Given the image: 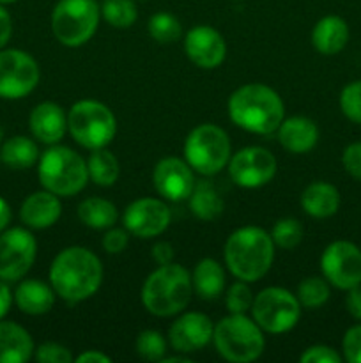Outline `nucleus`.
Here are the masks:
<instances>
[{"instance_id":"obj_32","label":"nucleus","mask_w":361,"mask_h":363,"mask_svg":"<svg viewBox=\"0 0 361 363\" xmlns=\"http://www.w3.org/2000/svg\"><path fill=\"white\" fill-rule=\"evenodd\" d=\"M101 16L115 28H130L137 21L138 11L133 0H103Z\"/></svg>"},{"instance_id":"obj_18","label":"nucleus","mask_w":361,"mask_h":363,"mask_svg":"<svg viewBox=\"0 0 361 363\" xmlns=\"http://www.w3.org/2000/svg\"><path fill=\"white\" fill-rule=\"evenodd\" d=\"M212 326L211 319L202 312H188L177 318L168 330L170 346L177 353H195L207 346L212 340Z\"/></svg>"},{"instance_id":"obj_4","label":"nucleus","mask_w":361,"mask_h":363,"mask_svg":"<svg viewBox=\"0 0 361 363\" xmlns=\"http://www.w3.org/2000/svg\"><path fill=\"white\" fill-rule=\"evenodd\" d=\"M193 294V282L180 264H163L151 273L142 287V303L145 311L158 318H170L188 307Z\"/></svg>"},{"instance_id":"obj_12","label":"nucleus","mask_w":361,"mask_h":363,"mask_svg":"<svg viewBox=\"0 0 361 363\" xmlns=\"http://www.w3.org/2000/svg\"><path fill=\"white\" fill-rule=\"evenodd\" d=\"M38 255V241L30 230L13 227L0 234V279L16 282L32 268Z\"/></svg>"},{"instance_id":"obj_41","label":"nucleus","mask_w":361,"mask_h":363,"mask_svg":"<svg viewBox=\"0 0 361 363\" xmlns=\"http://www.w3.org/2000/svg\"><path fill=\"white\" fill-rule=\"evenodd\" d=\"M127 241H130V233L126 229H112L108 230L103 236V248H105L106 254H122L127 247Z\"/></svg>"},{"instance_id":"obj_16","label":"nucleus","mask_w":361,"mask_h":363,"mask_svg":"<svg viewBox=\"0 0 361 363\" xmlns=\"http://www.w3.org/2000/svg\"><path fill=\"white\" fill-rule=\"evenodd\" d=\"M152 183L156 191L166 201H188L195 190L193 169L188 165L186 160L168 156L156 163L152 170Z\"/></svg>"},{"instance_id":"obj_45","label":"nucleus","mask_w":361,"mask_h":363,"mask_svg":"<svg viewBox=\"0 0 361 363\" xmlns=\"http://www.w3.org/2000/svg\"><path fill=\"white\" fill-rule=\"evenodd\" d=\"M11 34H13V20H11V14L0 4V50L7 45Z\"/></svg>"},{"instance_id":"obj_17","label":"nucleus","mask_w":361,"mask_h":363,"mask_svg":"<svg viewBox=\"0 0 361 363\" xmlns=\"http://www.w3.org/2000/svg\"><path fill=\"white\" fill-rule=\"evenodd\" d=\"M186 55L195 66L202 69H216L227 57V43L216 28L197 25L184 38Z\"/></svg>"},{"instance_id":"obj_9","label":"nucleus","mask_w":361,"mask_h":363,"mask_svg":"<svg viewBox=\"0 0 361 363\" xmlns=\"http://www.w3.org/2000/svg\"><path fill=\"white\" fill-rule=\"evenodd\" d=\"M101 16L96 0H59L52 11V32L64 46L76 48L91 41Z\"/></svg>"},{"instance_id":"obj_24","label":"nucleus","mask_w":361,"mask_h":363,"mask_svg":"<svg viewBox=\"0 0 361 363\" xmlns=\"http://www.w3.org/2000/svg\"><path fill=\"white\" fill-rule=\"evenodd\" d=\"M14 301L23 314L42 315L55 305V291L41 280H23L14 291Z\"/></svg>"},{"instance_id":"obj_14","label":"nucleus","mask_w":361,"mask_h":363,"mask_svg":"<svg viewBox=\"0 0 361 363\" xmlns=\"http://www.w3.org/2000/svg\"><path fill=\"white\" fill-rule=\"evenodd\" d=\"M229 176L241 188H260L276 176L278 163L275 155L264 147H244L230 156Z\"/></svg>"},{"instance_id":"obj_21","label":"nucleus","mask_w":361,"mask_h":363,"mask_svg":"<svg viewBox=\"0 0 361 363\" xmlns=\"http://www.w3.org/2000/svg\"><path fill=\"white\" fill-rule=\"evenodd\" d=\"M278 142L292 155H304L317 145L319 128L311 119L303 116L283 119L278 126Z\"/></svg>"},{"instance_id":"obj_1","label":"nucleus","mask_w":361,"mask_h":363,"mask_svg":"<svg viewBox=\"0 0 361 363\" xmlns=\"http://www.w3.org/2000/svg\"><path fill=\"white\" fill-rule=\"evenodd\" d=\"M103 282V264L98 255L84 247L64 248L50 266V284L67 303H80L98 293Z\"/></svg>"},{"instance_id":"obj_51","label":"nucleus","mask_w":361,"mask_h":363,"mask_svg":"<svg viewBox=\"0 0 361 363\" xmlns=\"http://www.w3.org/2000/svg\"><path fill=\"white\" fill-rule=\"evenodd\" d=\"M16 2V0H0V4H13Z\"/></svg>"},{"instance_id":"obj_6","label":"nucleus","mask_w":361,"mask_h":363,"mask_svg":"<svg viewBox=\"0 0 361 363\" xmlns=\"http://www.w3.org/2000/svg\"><path fill=\"white\" fill-rule=\"evenodd\" d=\"M212 342L222 358L232 363H248L260 358L265 340L260 326L244 314H230L218 321Z\"/></svg>"},{"instance_id":"obj_43","label":"nucleus","mask_w":361,"mask_h":363,"mask_svg":"<svg viewBox=\"0 0 361 363\" xmlns=\"http://www.w3.org/2000/svg\"><path fill=\"white\" fill-rule=\"evenodd\" d=\"M173 255H176L173 254V247L168 243V241H158L151 250V257L154 259V262L158 266L173 262Z\"/></svg>"},{"instance_id":"obj_5","label":"nucleus","mask_w":361,"mask_h":363,"mask_svg":"<svg viewBox=\"0 0 361 363\" xmlns=\"http://www.w3.org/2000/svg\"><path fill=\"white\" fill-rule=\"evenodd\" d=\"M38 176L45 190L59 197H73L87 184V162L73 149L55 144L39 156Z\"/></svg>"},{"instance_id":"obj_35","label":"nucleus","mask_w":361,"mask_h":363,"mask_svg":"<svg viewBox=\"0 0 361 363\" xmlns=\"http://www.w3.org/2000/svg\"><path fill=\"white\" fill-rule=\"evenodd\" d=\"M137 353L147 362H161L166 353V340L156 330H144L137 337Z\"/></svg>"},{"instance_id":"obj_20","label":"nucleus","mask_w":361,"mask_h":363,"mask_svg":"<svg viewBox=\"0 0 361 363\" xmlns=\"http://www.w3.org/2000/svg\"><path fill=\"white\" fill-rule=\"evenodd\" d=\"M62 215V206H60L59 195L52 194L48 190L35 191L28 195L23 201L20 209V218L30 229H48L55 225Z\"/></svg>"},{"instance_id":"obj_44","label":"nucleus","mask_w":361,"mask_h":363,"mask_svg":"<svg viewBox=\"0 0 361 363\" xmlns=\"http://www.w3.org/2000/svg\"><path fill=\"white\" fill-rule=\"evenodd\" d=\"M345 307L347 312H349L356 321H361V284L347 291Z\"/></svg>"},{"instance_id":"obj_47","label":"nucleus","mask_w":361,"mask_h":363,"mask_svg":"<svg viewBox=\"0 0 361 363\" xmlns=\"http://www.w3.org/2000/svg\"><path fill=\"white\" fill-rule=\"evenodd\" d=\"M11 303H13V294H11V289L7 287L6 280L0 279V319L9 312Z\"/></svg>"},{"instance_id":"obj_48","label":"nucleus","mask_w":361,"mask_h":363,"mask_svg":"<svg viewBox=\"0 0 361 363\" xmlns=\"http://www.w3.org/2000/svg\"><path fill=\"white\" fill-rule=\"evenodd\" d=\"M11 222V208L2 197H0V234L6 230V227L9 225Z\"/></svg>"},{"instance_id":"obj_40","label":"nucleus","mask_w":361,"mask_h":363,"mask_svg":"<svg viewBox=\"0 0 361 363\" xmlns=\"http://www.w3.org/2000/svg\"><path fill=\"white\" fill-rule=\"evenodd\" d=\"M299 360L301 363H340L342 362V357L333 347L319 344V346H311L308 350H304Z\"/></svg>"},{"instance_id":"obj_34","label":"nucleus","mask_w":361,"mask_h":363,"mask_svg":"<svg viewBox=\"0 0 361 363\" xmlns=\"http://www.w3.org/2000/svg\"><path fill=\"white\" fill-rule=\"evenodd\" d=\"M304 236L303 225L296 218H282L275 223L271 230V238L275 247L283 248V250H292L301 243Z\"/></svg>"},{"instance_id":"obj_7","label":"nucleus","mask_w":361,"mask_h":363,"mask_svg":"<svg viewBox=\"0 0 361 363\" xmlns=\"http://www.w3.org/2000/svg\"><path fill=\"white\" fill-rule=\"evenodd\" d=\"M67 131L81 147L94 151L113 140L117 121L112 110L96 99H80L67 113Z\"/></svg>"},{"instance_id":"obj_31","label":"nucleus","mask_w":361,"mask_h":363,"mask_svg":"<svg viewBox=\"0 0 361 363\" xmlns=\"http://www.w3.org/2000/svg\"><path fill=\"white\" fill-rule=\"evenodd\" d=\"M329 282L322 277H308V279L301 280V284L297 286V301L301 303V307L310 308H321L326 301L329 300Z\"/></svg>"},{"instance_id":"obj_30","label":"nucleus","mask_w":361,"mask_h":363,"mask_svg":"<svg viewBox=\"0 0 361 363\" xmlns=\"http://www.w3.org/2000/svg\"><path fill=\"white\" fill-rule=\"evenodd\" d=\"M190 209L198 220L212 222L223 213V199L211 184H195V190L190 195Z\"/></svg>"},{"instance_id":"obj_8","label":"nucleus","mask_w":361,"mask_h":363,"mask_svg":"<svg viewBox=\"0 0 361 363\" xmlns=\"http://www.w3.org/2000/svg\"><path fill=\"white\" fill-rule=\"evenodd\" d=\"M230 138L225 130L205 123L193 128L184 142V160L200 176H216L230 162Z\"/></svg>"},{"instance_id":"obj_25","label":"nucleus","mask_w":361,"mask_h":363,"mask_svg":"<svg viewBox=\"0 0 361 363\" xmlns=\"http://www.w3.org/2000/svg\"><path fill=\"white\" fill-rule=\"evenodd\" d=\"M301 208L314 218H329L340 208V191L324 181L308 184L301 194Z\"/></svg>"},{"instance_id":"obj_28","label":"nucleus","mask_w":361,"mask_h":363,"mask_svg":"<svg viewBox=\"0 0 361 363\" xmlns=\"http://www.w3.org/2000/svg\"><path fill=\"white\" fill-rule=\"evenodd\" d=\"M78 218L84 225L91 227V229L103 230L115 225L119 211H117L115 204L106 201V199L88 197L78 206Z\"/></svg>"},{"instance_id":"obj_37","label":"nucleus","mask_w":361,"mask_h":363,"mask_svg":"<svg viewBox=\"0 0 361 363\" xmlns=\"http://www.w3.org/2000/svg\"><path fill=\"white\" fill-rule=\"evenodd\" d=\"M340 108L353 123L361 124V80L350 82L340 92Z\"/></svg>"},{"instance_id":"obj_46","label":"nucleus","mask_w":361,"mask_h":363,"mask_svg":"<svg viewBox=\"0 0 361 363\" xmlns=\"http://www.w3.org/2000/svg\"><path fill=\"white\" fill-rule=\"evenodd\" d=\"M74 362L76 363H110L112 362V358H110L108 354L101 353V351L88 350V351H84L81 354H78V357L74 358Z\"/></svg>"},{"instance_id":"obj_29","label":"nucleus","mask_w":361,"mask_h":363,"mask_svg":"<svg viewBox=\"0 0 361 363\" xmlns=\"http://www.w3.org/2000/svg\"><path fill=\"white\" fill-rule=\"evenodd\" d=\"M88 179L98 186H112L120 176L119 160L106 147L94 149L87 162Z\"/></svg>"},{"instance_id":"obj_15","label":"nucleus","mask_w":361,"mask_h":363,"mask_svg":"<svg viewBox=\"0 0 361 363\" xmlns=\"http://www.w3.org/2000/svg\"><path fill=\"white\" fill-rule=\"evenodd\" d=\"M172 220L170 208L159 199L144 197L131 202L122 216L124 227L133 236L151 240L165 233Z\"/></svg>"},{"instance_id":"obj_50","label":"nucleus","mask_w":361,"mask_h":363,"mask_svg":"<svg viewBox=\"0 0 361 363\" xmlns=\"http://www.w3.org/2000/svg\"><path fill=\"white\" fill-rule=\"evenodd\" d=\"M2 140H4V130L2 126H0V144H2Z\"/></svg>"},{"instance_id":"obj_38","label":"nucleus","mask_w":361,"mask_h":363,"mask_svg":"<svg viewBox=\"0 0 361 363\" xmlns=\"http://www.w3.org/2000/svg\"><path fill=\"white\" fill-rule=\"evenodd\" d=\"M35 360L39 363H71L74 357L66 346L57 342H45L35 350Z\"/></svg>"},{"instance_id":"obj_49","label":"nucleus","mask_w":361,"mask_h":363,"mask_svg":"<svg viewBox=\"0 0 361 363\" xmlns=\"http://www.w3.org/2000/svg\"><path fill=\"white\" fill-rule=\"evenodd\" d=\"M161 362H163V363H172V362L188 363V362H190V358H186V357H183V354H180V357H165Z\"/></svg>"},{"instance_id":"obj_19","label":"nucleus","mask_w":361,"mask_h":363,"mask_svg":"<svg viewBox=\"0 0 361 363\" xmlns=\"http://www.w3.org/2000/svg\"><path fill=\"white\" fill-rule=\"evenodd\" d=\"M32 135L46 145L59 144L67 131V116L60 105L53 101L39 103L28 117Z\"/></svg>"},{"instance_id":"obj_13","label":"nucleus","mask_w":361,"mask_h":363,"mask_svg":"<svg viewBox=\"0 0 361 363\" xmlns=\"http://www.w3.org/2000/svg\"><path fill=\"white\" fill-rule=\"evenodd\" d=\"M324 279L336 289L349 291L361 284V250L350 241H333L321 255Z\"/></svg>"},{"instance_id":"obj_36","label":"nucleus","mask_w":361,"mask_h":363,"mask_svg":"<svg viewBox=\"0 0 361 363\" xmlns=\"http://www.w3.org/2000/svg\"><path fill=\"white\" fill-rule=\"evenodd\" d=\"M253 294L251 289L248 287V282L239 280V282L232 284L230 289L227 291L225 303L229 308L230 314H246L248 311H251V305H253Z\"/></svg>"},{"instance_id":"obj_33","label":"nucleus","mask_w":361,"mask_h":363,"mask_svg":"<svg viewBox=\"0 0 361 363\" xmlns=\"http://www.w3.org/2000/svg\"><path fill=\"white\" fill-rule=\"evenodd\" d=\"M147 32L154 41L170 45V43L179 41L180 35H183V27L173 14L156 13L149 18Z\"/></svg>"},{"instance_id":"obj_22","label":"nucleus","mask_w":361,"mask_h":363,"mask_svg":"<svg viewBox=\"0 0 361 363\" xmlns=\"http://www.w3.org/2000/svg\"><path fill=\"white\" fill-rule=\"evenodd\" d=\"M349 41V25L336 14L321 18L311 30V45L322 55H336Z\"/></svg>"},{"instance_id":"obj_42","label":"nucleus","mask_w":361,"mask_h":363,"mask_svg":"<svg viewBox=\"0 0 361 363\" xmlns=\"http://www.w3.org/2000/svg\"><path fill=\"white\" fill-rule=\"evenodd\" d=\"M342 163L349 176L361 181V142L347 145L342 155Z\"/></svg>"},{"instance_id":"obj_23","label":"nucleus","mask_w":361,"mask_h":363,"mask_svg":"<svg viewBox=\"0 0 361 363\" xmlns=\"http://www.w3.org/2000/svg\"><path fill=\"white\" fill-rule=\"evenodd\" d=\"M34 354V340L23 326L0 321V363H25Z\"/></svg>"},{"instance_id":"obj_10","label":"nucleus","mask_w":361,"mask_h":363,"mask_svg":"<svg viewBox=\"0 0 361 363\" xmlns=\"http://www.w3.org/2000/svg\"><path fill=\"white\" fill-rule=\"evenodd\" d=\"M251 315L262 332L282 335L297 325L301 318V303L289 289L265 287L253 298Z\"/></svg>"},{"instance_id":"obj_3","label":"nucleus","mask_w":361,"mask_h":363,"mask_svg":"<svg viewBox=\"0 0 361 363\" xmlns=\"http://www.w3.org/2000/svg\"><path fill=\"white\" fill-rule=\"evenodd\" d=\"M227 268L236 279L257 282L271 269L275 259V243L271 234L255 225L234 230L223 250Z\"/></svg>"},{"instance_id":"obj_39","label":"nucleus","mask_w":361,"mask_h":363,"mask_svg":"<svg viewBox=\"0 0 361 363\" xmlns=\"http://www.w3.org/2000/svg\"><path fill=\"white\" fill-rule=\"evenodd\" d=\"M343 358L349 363H361V325L353 326L345 332L342 340Z\"/></svg>"},{"instance_id":"obj_27","label":"nucleus","mask_w":361,"mask_h":363,"mask_svg":"<svg viewBox=\"0 0 361 363\" xmlns=\"http://www.w3.org/2000/svg\"><path fill=\"white\" fill-rule=\"evenodd\" d=\"M0 162L14 170L30 169L39 162V149L30 138L11 137L0 147Z\"/></svg>"},{"instance_id":"obj_2","label":"nucleus","mask_w":361,"mask_h":363,"mask_svg":"<svg viewBox=\"0 0 361 363\" xmlns=\"http://www.w3.org/2000/svg\"><path fill=\"white\" fill-rule=\"evenodd\" d=\"M285 108L275 89L264 84H246L229 98V117L241 130L271 135L282 124Z\"/></svg>"},{"instance_id":"obj_26","label":"nucleus","mask_w":361,"mask_h":363,"mask_svg":"<svg viewBox=\"0 0 361 363\" xmlns=\"http://www.w3.org/2000/svg\"><path fill=\"white\" fill-rule=\"evenodd\" d=\"M193 289L202 300H216L225 289V272L214 259H202L191 273Z\"/></svg>"},{"instance_id":"obj_11","label":"nucleus","mask_w":361,"mask_h":363,"mask_svg":"<svg viewBox=\"0 0 361 363\" xmlns=\"http://www.w3.org/2000/svg\"><path fill=\"white\" fill-rule=\"evenodd\" d=\"M39 78V64L27 52L16 48L0 52V98H25L38 87Z\"/></svg>"}]
</instances>
